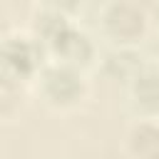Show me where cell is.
I'll list each match as a JSON object with an SVG mask.
<instances>
[{
  "mask_svg": "<svg viewBox=\"0 0 159 159\" xmlns=\"http://www.w3.org/2000/svg\"><path fill=\"white\" fill-rule=\"evenodd\" d=\"M40 47L27 37H5L0 42V75L12 80L27 77L40 65Z\"/></svg>",
  "mask_w": 159,
  "mask_h": 159,
  "instance_id": "cell-1",
  "label": "cell"
},
{
  "mask_svg": "<svg viewBox=\"0 0 159 159\" xmlns=\"http://www.w3.org/2000/svg\"><path fill=\"white\" fill-rule=\"evenodd\" d=\"M84 92L82 77L70 65H52L42 72V94L52 104H75Z\"/></svg>",
  "mask_w": 159,
  "mask_h": 159,
  "instance_id": "cell-2",
  "label": "cell"
},
{
  "mask_svg": "<svg viewBox=\"0 0 159 159\" xmlns=\"http://www.w3.org/2000/svg\"><path fill=\"white\" fill-rule=\"evenodd\" d=\"M144 10L134 2H112L104 10V27L117 40H137L144 32Z\"/></svg>",
  "mask_w": 159,
  "mask_h": 159,
  "instance_id": "cell-3",
  "label": "cell"
},
{
  "mask_svg": "<svg viewBox=\"0 0 159 159\" xmlns=\"http://www.w3.org/2000/svg\"><path fill=\"white\" fill-rule=\"evenodd\" d=\"M50 45H52V50L65 60L62 65H70V67L84 65V62L92 57V42H89V37H87L84 32L75 30L72 25H70L62 35H57Z\"/></svg>",
  "mask_w": 159,
  "mask_h": 159,
  "instance_id": "cell-4",
  "label": "cell"
},
{
  "mask_svg": "<svg viewBox=\"0 0 159 159\" xmlns=\"http://www.w3.org/2000/svg\"><path fill=\"white\" fill-rule=\"evenodd\" d=\"M132 97L139 109H144L149 114L159 112V70L144 67L132 80Z\"/></svg>",
  "mask_w": 159,
  "mask_h": 159,
  "instance_id": "cell-5",
  "label": "cell"
},
{
  "mask_svg": "<svg viewBox=\"0 0 159 159\" xmlns=\"http://www.w3.org/2000/svg\"><path fill=\"white\" fill-rule=\"evenodd\" d=\"M129 147L142 159L157 157L159 154V124H154V122H139V124H134L132 132H129Z\"/></svg>",
  "mask_w": 159,
  "mask_h": 159,
  "instance_id": "cell-6",
  "label": "cell"
},
{
  "mask_svg": "<svg viewBox=\"0 0 159 159\" xmlns=\"http://www.w3.org/2000/svg\"><path fill=\"white\" fill-rule=\"evenodd\" d=\"M104 67L112 77H122V80H134L144 67H142V57L132 50H117L109 52L104 60Z\"/></svg>",
  "mask_w": 159,
  "mask_h": 159,
  "instance_id": "cell-7",
  "label": "cell"
},
{
  "mask_svg": "<svg viewBox=\"0 0 159 159\" xmlns=\"http://www.w3.org/2000/svg\"><path fill=\"white\" fill-rule=\"evenodd\" d=\"M35 27H37V32L47 40V42H52L57 35H62L67 27H70V20L62 15V12H55V10H45V12H40L37 15V22H35Z\"/></svg>",
  "mask_w": 159,
  "mask_h": 159,
  "instance_id": "cell-8",
  "label": "cell"
},
{
  "mask_svg": "<svg viewBox=\"0 0 159 159\" xmlns=\"http://www.w3.org/2000/svg\"><path fill=\"white\" fill-rule=\"evenodd\" d=\"M22 102V89L17 84V80L0 75V114H10L20 107Z\"/></svg>",
  "mask_w": 159,
  "mask_h": 159,
  "instance_id": "cell-9",
  "label": "cell"
},
{
  "mask_svg": "<svg viewBox=\"0 0 159 159\" xmlns=\"http://www.w3.org/2000/svg\"><path fill=\"white\" fill-rule=\"evenodd\" d=\"M149 159H159V154H157V157H149Z\"/></svg>",
  "mask_w": 159,
  "mask_h": 159,
  "instance_id": "cell-10",
  "label": "cell"
}]
</instances>
